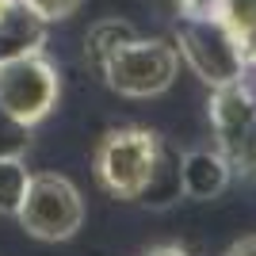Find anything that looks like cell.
Here are the masks:
<instances>
[{"mask_svg": "<svg viewBox=\"0 0 256 256\" xmlns=\"http://www.w3.org/2000/svg\"><path fill=\"white\" fill-rule=\"evenodd\" d=\"M176 54L210 88L245 80V69H248L245 54H241V38L218 12L184 16L180 27H176Z\"/></svg>", "mask_w": 256, "mask_h": 256, "instance_id": "obj_1", "label": "cell"}, {"mask_svg": "<svg viewBox=\"0 0 256 256\" xmlns=\"http://www.w3.org/2000/svg\"><path fill=\"white\" fill-rule=\"evenodd\" d=\"M107 88L126 100H153L168 92L176 73H180V54L164 38H126L115 54H107L100 65Z\"/></svg>", "mask_w": 256, "mask_h": 256, "instance_id": "obj_2", "label": "cell"}, {"mask_svg": "<svg viewBox=\"0 0 256 256\" xmlns=\"http://www.w3.org/2000/svg\"><path fill=\"white\" fill-rule=\"evenodd\" d=\"M62 96V80L42 50L0 62V107L23 126H38Z\"/></svg>", "mask_w": 256, "mask_h": 256, "instance_id": "obj_3", "label": "cell"}, {"mask_svg": "<svg viewBox=\"0 0 256 256\" xmlns=\"http://www.w3.org/2000/svg\"><path fill=\"white\" fill-rule=\"evenodd\" d=\"M157 146H160V134H153L146 126H122V130L104 134V142L96 146V160H92L104 192L134 203L146 176H150Z\"/></svg>", "mask_w": 256, "mask_h": 256, "instance_id": "obj_4", "label": "cell"}, {"mask_svg": "<svg viewBox=\"0 0 256 256\" xmlns=\"http://www.w3.org/2000/svg\"><path fill=\"white\" fill-rule=\"evenodd\" d=\"M16 218L38 241H69L84 222V203H80V192L65 176L42 172V176H31Z\"/></svg>", "mask_w": 256, "mask_h": 256, "instance_id": "obj_5", "label": "cell"}, {"mask_svg": "<svg viewBox=\"0 0 256 256\" xmlns=\"http://www.w3.org/2000/svg\"><path fill=\"white\" fill-rule=\"evenodd\" d=\"M210 126L230 168L256 172V92L245 80L210 92Z\"/></svg>", "mask_w": 256, "mask_h": 256, "instance_id": "obj_6", "label": "cell"}, {"mask_svg": "<svg viewBox=\"0 0 256 256\" xmlns=\"http://www.w3.org/2000/svg\"><path fill=\"white\" fill-rule=\"evenodd\" d=\"M180 199H184V153L160 138L157 157H153V164H150V176H146V184H142V192H138L134 203L164 210V206L180 203Z\"/></svg>", "mask_w": 256, "mask_h": 256, "instance_id": "obj_7", "label": "cell"}, {"mask_svg": "<svg viewBox=\"0 0 256 256\" xmlns=\"http://www.w3.org/2000/svg\"><path fill=\"white\" fill-rule=\"evenodd\" d=\"M234 168L222 150H192L184 153V199L210 203L230 188Z\"/></svg>", "mask_w": 256, "mask_h": 256, "instance_id": "obj_8", "label": "cell"}, {"mask_svg": "<svg viewBox=\"0 0 256 256\" xmlns=\"http://www.w3.org/2000/svg\"><path fill=\"white\" fill-rule=\"evenodd\" d=\"M42 42H46V23L31 8H20L16 16H8L0 23V62L42 50Z\"/></svg>", "mask_w": 256, "mask_h": 256, "instance_id": "obj_9", "label": "cell"}, {"mask_svg": "<svg viewBox=\"0 0 256 256\" xmlns=\"http://www.w3.org/2000/svg\"><path fill=\"white\" fill-rule=\"evenodd\" d=\"M27 184H31V172H27L23 157H0V214L4 218L20 214Z\"/></svg>", "mask_w": 256, "mask_h": 256, "instance_id": "obj_10", "label": "cell"}, {"mask_svg": "<svg viewBox=\"0 0 256 256\" xmlns=\"http://www.w3.org/2000/svg\"><path fill=\"white\" fill-rule=\"evenodd\" d=\"M126 38H134V31H130L126 23H118V20L96 23V27L88 31V58H92V65L100 69V65L107 62V54H115Z\"/></svg>", "mask_w": 256, "mask_h": 256, "instance_id": "obj_11", "label": "cell"}, {"mask_svg": "<svg viewBox=\"0 0 256 256\" xmlns=\"http://www.w3.org/2000/svg\"><path fill=\"white\" fill-rule=\"evenodd\" d=\"M31 142V126H23L0 107V157H23Z\"/></svg>", "mask_w": 256, "mask_h": 256, "instance_id": "obj_12", "label": "cell"}, {"mask_svg": "<svg viewBox=\"0 0 256 256\" xmlns=\"http://www.w3.org/2000/svg\"><path fill=\"white\" fill-rule=\"evenodd\" d=\"M80 4H84V0H23V8H31L42 23H62V20H69Z\"/></svg>", "mask_w": 256, "mask_h": 256, "instance_id": "obj_13", "label": "cell"}, {"mask_svg": "<svg viewBox=\"0 0 256 256\" xmlns=\"http://www.w3.org/2000/svg\"><path fill=\"white\" fill-rule=\"evenodd\" d=\"M184 16H203V12H214L218 8V0H172Z\"/></svg>", "mask_w": 256, "mask_h": 256, "instance_id": "obj_14", "label": "cell"}, {"mask_svg": "<svg viewBox=\"0 0 256 256\" xmlns=\"http://www.w3.org/2000/svg\"><path fill=\"white\" fill-rule=\"evenodd\" d=\"M237 38H241V54H245V65H256V23L248 27V31H241Z\"/></svg>", "mask_w": 256, "mask_h": 256, "instance_id": "obj_15", "label": "cell"}, {"mask_svg": "<svg viewBox=\"0 0 256 256\" xmlns=\"http://www.w3.org/2000/svg\"><path fill=\"white\" fill-rule=\"evenodd\" d=\"M226 256H256V234H252V237H241V241H234V245L226 248Z\"/></svg>", "mask_w": 256, "mask_h": 256, "instance_id": "obj_16", "label": "cell"}, {"mask_svg": "<svg viewBox=\"0 0 256 256\" xmlns=\"http://www.w3.org/2000/svg\"><path fill=\"white\" fill-rule=\"evenodd\" d=\"M146 256H192V252L180 248V245H157V248H150Z\"/></svg>", "mask_w": 256, "mask_h": 256, "instance_id": "obj_17", "label": "cell"}, {"mask_svg": "<svg viewBox=\"0 0 256 256\" xmlns=\"http://www.w3.org/2000/svg\"><path fill=\"white\" fill-rule=\"evenodd\" d=\"M20 8H23V0H0V23L8 20V16H16Z\"/></svg>", "mask_w": 256, "mask_h": 256, "instance_id": "obj_18", "label": "cell"}]
</instances>
